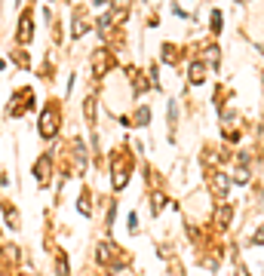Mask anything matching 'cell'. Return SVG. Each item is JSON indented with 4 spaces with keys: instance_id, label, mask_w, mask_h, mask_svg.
<instances>
[{
    "instance_id": "cell-17",
    "label": "cell",
    "mask_w": 264,
    "mask_h": 276,
    "mask_svg": "<svg viewBox=\"0 0 264 276\" xmlns=\"http://www.w3.org/2000/svg\"><path fill=\"white\" fill-rule=\"evenodd\" d=\"M212 31H221V13H212Z\"/></svg>"
},
{
    "instance_id": "cell-5",
    "label": "cell",
    "mask_w": 264,
    "mask_h": 276,
    "mask_svg": "<svg viewBox=\"0 0 264 276\" xmlns=\"http://www.w3.org/2000/svg\"><path fill=\"white\" fill-rule=\"evenodd\" d=\"M31 101V89H22L19 95H16V101L10 104V117H19L22 111H25V104Z\"/></svg>"
},
{
    "instance_id": "cell-18",
    "label": "cell",
    "mask_w": 264,
    "mask_h": 276,
    "mask_svg": "<svg viewBox=\"0 0 264 276\" xmlns=\"http://www.w3.org/2000/svg\"><path fill=\"white\" fill-rule=\"evenodd\" d=\"M255 243H258V246H264V224L255 230Z\"/></svg>"
},
{
    "instance_id": "cell-15",
    "label": "cell",
    "mask_w": 264,
    "mask_h": 276,
    "mask_svg": "<svg viewBox=\"0 0 264 276\" xmlns=\"http://www.w3.org/2000/svg\"><path fill=\"white\" fill-rule=\"evenodd\" d=\"M228 218H231V209L221 206V209H218V224H228Z\"/></svg>"
},
{
    "instance_id": "cell-1",
    "label": "cell",
    "mask_w": 264,
    "mask_h": 276,
    "mask_svg": "<svg viewBox=\"0 0 264 276\" xmlns=\"http://www.w3.org/2000/svg\"><path fill=\"white\" fill-rule=\"evenodd\" d=\"M59 132V117H56V107L49 104L46 111H43V117H40V135L43 138H52Z\"/></svg>"
},
{
    "instance_id": "cell-10",
    "label": "cell",
    "mask_w": 264,
    "mask_h": 276,
    "mask_svg": "<svg viewBox=\"0 0 264 276\" xmlns=\"http://www.w3.org/2000/svg\"><path fill=\"white\" fill-rule=\"evenodd\" d=\"M56 273L59 276H68V258H65V252L56 255Z\"/></svg>"
},
{
    "instance_id": "cell-9",
    "label": "cell",
    "mask_w": 264,
    "mask_h": 276,
    "mask_svg": "<svg viewBox=\"0 0 264 276\" xmlns=\"http://www.w3.org/2000/svg\"><path fill=\"white\" fill-rule=\"evenodd\" d=\"M212 184H215V190H218V196H224V190H228V175H224V172H218V175L212 178Z\"/></svg>"
},
{
    "instance_id": "cell-12",
    "label": "cell",
    "mask_w": 264,
    "mask_h": 276,
    "mask_svg": "<svg viewBox=\"0 0 264 276\" xmlns=\"http://www.w3.org/2000/svg\"><path fill=\"white\" fill-rule=\"evenodd\" d=\"M163 203H166V200H163L160 193H154V196H150V209H154V215H157V212L163 209Z\"/></svg>"
},
{
    "instance_id": "cell-16",
    "label": "cell",
    "mask_w": 264,
    "mask_h": 276,
    "mask_svg": "<svg viewBox=\"0 0 264 276\" xmlns=\"http://www.w3.org/2000/svg\"><path fill=\"white\" fill-rule=\"evenodd\" d=\"M77 209H80L83 215H89V196H80V203H77Z\"/></svg>"
},
{
    "instance_id": "cell-7",
    "label": "cell",
    "mask_w": 264,
    "mask_h": 276,
    "mask_svg": "<svg viewBox=\"0 0 264 276\" xmlns=\"http://www.w3.org/2000/svg\"><path fill=\"white\" fill-rule=\"evenodd\" d=\"M187 80H191V83H203V80H206V65H203V62L191 65V74H187Z\"/></svg>"
},
{
    "instance_id": "cell-13",
    "label": "cell",
    "mask_w": 264,
    "mask_h": 276,
    "mask_svg": "<svg viewBox=\"0 0 264 276\" xmlns=\"http://www.w3.org/2000/svg\"><path fill=\"white\" fill-rule=\"evenodd\" d=\"M203 56H206V59H209V65H212V68H215V65H218V49H215V46H209V49H206V52H203Z\"/></svg>"
},
{
    "instance_id": "cell-11",
    "label": "cell",
    "mask_w": 264,
    "mask_h": 276,
    "mask_svg": "<svg viewBox=\"0 0 264 276\" xmlns=\"http://www.w3.org/2000/svg\"><path fill=\"white\" fill-rule=\"evenodd\" d=\"M4 215H7V224L19 227V215H16V209H13V206H4Z\"/></svg>"
},
{
    "instance_id": "cell-6",
    "label": "cell",
    "mask_w": 264,
    "mask_h": 276,
    "mask_svg": "<svg viewBox=\"0 0 264 276\" xmlns=\"http://www.w3.org/2000/svg\"><path fill=\"white\" fill-rule=\"evenodd\" d=\"M37 181L40 184L49 181V156H40V160H37Z\"/></svg>"
},
{
    "instance_id": "cell-14",
    "label": "cell",
    "mask_w": 264,
    "mask_h": 276,
    "mask_svg": "<svg viewBox=\"0 0 264 276\" xmlns=\"http://www.w3.org/2000/svg\"><path fill=\"white\" fill-rule=\"evenodd\" d=\"M147 117H150V114H147V107H138V114H135V123H138V126H144V123H147Z\"/></svg>"
},
{
    "instance_id": "cell-2",
    "label": "cell",
    "mask_w": 264,
    "mask_h": 276,
    "mask_svg": "<svg viewBox=\"0 0 264 276\" xmlns=\"http://www.w3.org/2000/svg\"><path fill=\"white\" fill-rule=\"evenodd\" d=\"M126 178H129V166L120 160V156H114V190L126 187Z\"/></svg>"
},
{
    "instance_id": "cell-3",
    "label": "cell",
    "mask_w": 264,
    "mask_h": 276,
    "mask_svg": "<svg viewBox=\"0 0 264 276\" xmlns=\"http://www.w3.org/2000/svg\"><path fill=\"white\" fill-rule=\"evenodd\" d=\"M108 68H111V56H108V49H98L95 59H92V71H95V77H104Z\"/></svg>"
},
{
    "instance_id": "cell-19",
    "label": "cell",
    "mask_w": 264,
    "mask_h": 276,
    "mask_svg": "<svg viewBox=\"0 0 264 276\" xmlns=\"http://www.w3.org/2000/svg\"><path fill=\"white\" fill-rule=\"evenodd\" d=\"M129 230H132V233L138 230V218H135V215H129Z\"/></svg>"
},
{
    "instance_id": "cell-4",
    "label": "cell",
    "mask_w": 264,
    "mask_h": 276,
    "mask_svg": "<svg viewBox=\"0 0 264 276\" xmlns=\"http://www.w3.org/2000/svg\"><path fill=\"white\" fill-rule=\"evenodd\" d=\"M31 28H34V16L25 13L19 19V43H31Z\"/></svg>"
},
{
    "instance_id": "cell-8",
    "label": "cell",
    "mask_w": 264,
    "mask_h": 276,
    "mask_svg": "<svg viewBox=\"0 0 264 276\" xmlns=\"http://www.w3.org/2000/svg\"><path fill=\"white\" fill-rule=\"evenodd\" d=\"M89 31V19L83 13H77V19H74V37H83Z\"/></svg>"
}]
</instances>
